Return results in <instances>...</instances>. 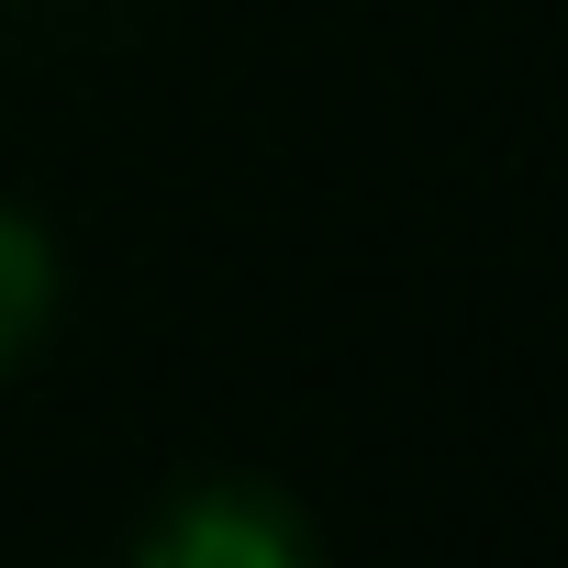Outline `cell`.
Masks as SVG:
<instances>
[{
  "label": "cell",
  "mask_w": 568,
  "mask_h": 568,
  "mask_svg": "<svg viewBox=\"0 0 568 568\" xmlns=\"http://www.w3.org/2000/svg\"><path fill=\"white\" fill-rule=\"evenodd\" d=\"M134 557H145V568H302V557H313V513L278 490V479L212 468V479H179V490L145 513Z\"/></svg>",
  "instance_id": "cell-1"
},
{
  "label": "cell",
  "mask_w": 568,
  "mask_h": 568,
  "mask_svg": "<svg viewBox=\"0 0 568 568\" xmlns=\"http://www.w3.org/2000/svg\"><path fill=\"white\" fill-rule=\"evenodd\" d=\"M57 302H68V256H57V234H45L12 190H0V368H23V357L45 346Z\"/></svg>",
  "instance_id": "cell-2"
}]
</instances>
